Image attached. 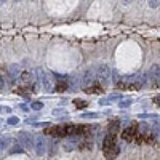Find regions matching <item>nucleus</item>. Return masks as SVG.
Segmentation results:
<instances>
[{"label":"nucleus","instance_id":"nucleus-1","mask_svg":"<svg viewBox=\"0 0 160 160\" xmlns=\"http://www.w3.org/2000/svg\"><path fill=\"white\" fill-rule=\"evenodd\" d=\"M148 75V80L154 83V88H160V66L158 64H152Z\"/></svg>","mask_w":160,"mask_h":160},{"label":"nucleus","instance_id":"nucleus-2","mask_svg":"<svg viewBox=\"0 0 160 160\" xmlns=\"http://www.w3.org/2000/svg\"><path fill=\"white\" fill-rule=\"evenodd\" d=\"M45 135L56 136V138H64V136H68V123H66V125H55V127H48V128L45 130Z\"/></svg>","mask_w":160,"mask_h":160},{"label":"nucleus","instance_id":"nucleus-3","mask_svg":"<svg viewBox=\"0 0 160 160\" xmlns=\"http://www.w3.org/2000/svg\"><path fill=\"white\" fill-rule=\"evenodd\" d=\"M96 77L101 80V82H109V77H111V68L106 64H99L98 66V71H96Z\"/></svg>","mask_w":160,"mask_h":160},{"label":"nucleus","instance_id":"nucleus-4","mask_svg":"<svg viewBox=\"0 0 160 160\" xmlns=\"http://www.w3.org/2000/svg\"><path fill=\"white\" fill-rule=\"evenodd\" d=\"M138 135V127L136 125H130L122 131V139L123 141H133Z\"/></svg>","mask_w":160,"mask_h":160},{"label":"nucleus","instance_id":"nucleus-5","mask_svg":"<svg viewBox=\"0 0 160 160\" xmlns=\"http://www.w3.org/2000/svg\"><path fill=\"white\" fill-rule=\"evenodd\" d=\"M102 151H104V157H106V158L112 160V158H115V157L118 155L120 148H118L117 142H115V144H111V146H106V148H102Z\"/></svg>","mask_w":160,"mask_h":160},{"label":"nucleus","instance_id":"nucleus-6","mask_svg":"<svg viewBox=\"0 0 160 160\" xmlns=\"http://www.w3.org/2000/svg\"><path fill=\"white\" fill-rule=\"evenodd\" d=\"M19 141H21V144H22V148L24 149H32V146H34V138H32V135L31 133H21L19 135Z\"/></svg>","mask_w":160,"mask_h":160},{"label":"nucleus","instance_id":"nucleus-7","mask_svg":"<svg viewBox=\"0 0 160 160\" xmlns=\"http://www.w3.org/2000/svg\"><path fill=\"white\" fill-rule=\"evenodd\" d=\"M47 151V141L43 136H37L35 138V152L37 155H43Z\"/></svg>","mask_w":160,"mask_h":160},{"label":"nucleus","instance_id":"nucleus-8","mask_svg":"<svg viewBox=\"0 0 160 160\" xmlns=\"http://www.w3.org/2000/svg\"><path fill=\"white\" fill-rule=\"evenodd\" d=\"M38 77L42 78V82H43V85H45V90H48V91H51L53 90V85H51V78H50V75L48 74H45L42 69H38Z\"/></svg>","mask_w":160,"mask_h":160},{"label":"nucleus","instance_id":"nucleus-9","mask_svg":"<svg viewBox=\"0 0 160 160\" xmlns=\"http://www.w3.org/2000/svg\"><path fill=\"white\" fill-rule=\"evenodd\" d=\"M85 91H87V93H95V95H99V93H102L104 90H102V87H99L98 83H91V85L85 87Z\"/></svg>","mask_w":160,"mask_h":160},{"label":"nucleus","instance_id":"nucleus-10","mask_svg":"<svg viewBox=\"0 0 160 160\" xmlns=\"http://www.w3.org/2000/svg\"><path fill=\"white\" fill-rule=\"evenodd\" d=\"M109 135H114L115 136V133L118 131V128H120V122H118V120H114V122H111L109 123Z\"/></svg>","mask_w":160,"mask_h":160},{"label":"nucleus","instance_id":"nucleus-11","mask_svg":"<svg viewBox=\"0 0 160 160\" xmlns=\"http://www.w3.org/2000/svg\"><path fill=\"white\" fill-rule=\"evenodd\" d=\"M68 90V82H66V80H62V82H58L56 83V91H66Z\"/></svg>","mask_w":160,"mask_h":160},{"label":"nucleus","instance_id":"nucleus-12","mask_svg":"<svg viewBox=\"0 0 160 160\" xmlns=\"http://www.w3.org/2000/svg\"><path fill=\"white\" fill-rule=\"evenodd\" d=\"M74 104H75V108L77 109H83V108H87V101H83V99H74Z\"/></svg>","mask_w":160,"mask_h":160},{"label":"nucleus","instance_id":"nucleus-13","mask_svg":"<svg viewBox=\"0 0 160 160\" xmlns=\"http://www.w3.org/2000/svg\"><path fill=\"white\" fill-rule=\"evenodd\" d=\"M91 78H93V74H91V71L85 72V75H83V83H85L87 87L90 85V82H91Z\"/></svg>","mask_w":160,"mask_h":160},{"label":"nucleus","instance_id":"nucleus-14","mask_svg":"<svg viewBox=\"0 0 160 160\" xmlns=\"http://www.w3.org/2000/svg\"><path fill=\"white\" fill-rule=\"evenodd\" d=\"M82 117L83 118H98L99 114L98 112H87V114H82Z\"/></svg>","mask_w":160,"mask_h":160},{"label":"nucleus","instance_id":"nucleus-15","mask_svg":"<svg viewBox=\"0 0 160 160\" xmlns=\"http://www.w3.org/2000/svg\"><path fill=\"white\" fill-rule=\"evenodd\" d=\"M18 72H19V68H18L16 64H13V66H11V72H10V75H11V77H16Z\"/></svg>","mask_w":160,"mask_h":160},{"label":"nucleus","instance_id":"nucleus-16","mask_svg":"<svg viewBox=\"0 0 160 160\" xmlns=\"http://www.w3.org/2000/svg\"><path fill=\"white\" fill-rule=\"evenodd\" d=\"M131 102H133L131 99H127V101H120V104H118V106H120L122 109H125V108H130V106H131Z\"/></svg>","mask_w":160,"mask_h":160},{"label":"nucleus","instance_id":"nucleus-17","mask_svg":"<svg viewBox=\"0 0 160 160\" xmlns=\"http://www.w3.org/2000/svg\"><path fill=\"white\" fill-rule=\"evenodd\" d=\"M16 123H19V118L18 117H10L8 118V125H16Z\"/></svg>","mask_w":160,"mask_h":160},{"label":"nucleus","instance_id":"nucleus-18","mask_svg":"<svg viewBox=\"0 0 160 160\" xmlns=\"http://www.w3.org/2000/svg\"><path fill=\"white\" fill-rule=\"evenodd\" d=\"M42 108H43V104H42V102H38V101H37V102H32V109L38 111V109H42Z\"/></svg>","mask_w":160,"mask_h":160},{"label":"nucleus","instance_id":"nucleus-19","mask_svg":"<svg viewBox=\"0 0 160 160\" xmlns=\"http://www.w3.org/2000/svg\"><path fill=\"white\" fill-rule=\"evenodd\" d=\"M158 0H149V5H151V8H157L158 7Z\"/></svg>","mask_w":160,"mask_h":160},{"label":"nucleus","instance_id":"nucleus-20","mask_svg":"<svg viewBox=\"0 0 160 160\" xmlns=\"http://www.w3.org/2000/svg\"><path fill=\"white\" fill-rule=\"evenodd\" d=\"M120 98H122V96L115 93V95H111V96H109V101H111V99H120Z\"/></svg>","mask_w":160,"mask_h":160},{"label":"nucleus","instance_id":"nucleus-21","mask_svg":"<svg viewBox=\"0 0 160 160\" xmlns=\"http://www.w3.org/2000/svg\"><path fill=\"white\" fill-rule=\"evenodd\" d=\"M0 112H11L10 108H3V106H0Z\"/></svg>","mask_w":160,"mask_h":160},{"label":"nucleus","instance_id":"nucleus-22","mask_svg":"<svg viewBox=\"0 0 160 160\" xmlns=\"http://www.w3.org/2000/svg\"><path fill=\"white\" fill-rule=\"evenodd\" d=\"M154 104H157V106H160V95H157V96L154 98Z\"/></svg>","mask_w":160,"mask_h":160},{"label":"nucleus","instance_id":"nucleus-23","mask_svg":"<svg viewBox=\"0 0 160 160\" xmlns=\"http://www.w3.org/2000/svg\"><path fill=\"white\" fill-rule=\"evenodd\" d=\"M10 152H11V154H18V152H21V148H13Z\"/></svg>","mask_w":160,"mask_h":160},{"label":"nucleus","instance_id":"nucleus-24","mask_svg":"<svg viewBox=\"0 0 160 160\" xmlns=\"http://www.w3.org/2000/svg\"><path fill=\"white\" fill-rule=\"evenodd\" d=\"M53 112H55L56 115H59V114H64L66 111H64V109H55V111H53Z\"/></svg>","mask_w":160,"mask_h":160},{"label":"nucleus","instance_id":"nucleus-25","mask_svg":"<svg viewBox=\"0 0 160 160\" xmlns=\"http://www.w3.org/2000/svg\"><path fill=\"white\" fill-rule=\"evenodd\" d=\"M0 88H3V80L0 78Z\"/></svg>","mask_w":160,"mask_h":160},{"label":"nucleus","instance_id":"nucleus-26","mask_svg":"<svg viewBox=\"0 0 160 160\" xmlns=\"http://www.w3.org/2000/svg\"><path fill=\"white\" fill-rule=\"evenodd\" d=\"M3 2H5V0H0V3H3Z\"/></svg>","mask_w":160,"mask_h":160},{"label":"nucleus","instance_id":"nucleus-27","mask_svg":"<svg viewBox=\"0 0 160 160\" xmlns=\"http://www.w3.org/2000/svg\"><path fill=\"white\" fill-rule=\"evenodd\" d=\"M15 2H21V0H15Z\"/></svg>","mask_w":160,"mask_h":160},{"label":"nucleus","instance_id":"nucleus-28","mask_svg":"<svg viewBox=\"0 0 160 160\" xmlns=\"http://www.w3.org/2000/svg\"><path fill=\"white\" fill-rule=\"evenodd\" d=\"M0 123H2V120H0Z\"/></svg>","mask_w":160,"mask_h":160},{"label":"nucleus","instance_id":"nucleus-29","mask_svg":"<svg viewBox=\"0 0 160 160\" xmlns=\"http://www.w3.org/2000/svg\"><path fill=\"white\" fill-rule=\"evenodd\" d=\"M158 2H160V0H158Z\"/></svg>","mask_w":160,"mask_h":160}]
</instances>
